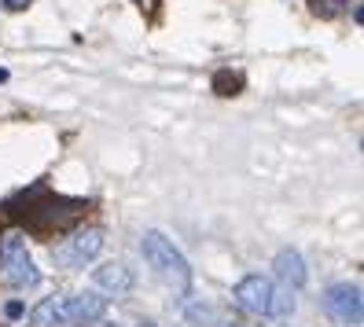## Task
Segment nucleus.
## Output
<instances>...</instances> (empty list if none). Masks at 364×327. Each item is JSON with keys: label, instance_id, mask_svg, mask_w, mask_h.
<instances>
[{"label": "nucleus", "instance_id": "nucleus-1", "mask_svg": "<svg viewBox=\"0 0 364 327\" xmlns=\"http://www.w3.org/2000/svg\"><path fill=\"white\" fill-rule=\"evenodd\" d=\"M232 301L235 309L247 316H265V320H287L294 313V291L276 287V279L250 272L232 287Z\"/></svg>", "mask_w": 364, "mask_h": 327}, {"label": "nucleus", "instance_id": "nucleus-2", "mask_svg": "<svg viewBox=\"0 0 364 327\" xmlns=\"http://www.w3.org/2000/svg\"><path fill=\"white\" fill-rule=\"evenodd\" d=\"M140 254L147 261V269H151L162 283L173 294H191V265H188V257L173 247V239H166L162 232H144L140 239Z\"/></svg>", "mask_w": 364, "mask_h": 327}, {"label": "nucleus", "instance_id": "nucleus-3", "mask_svg": "<svg viewBox=\"0 0 364 327\" xmlns=\"http://www.w3.org/2000/svg\"><path fill=\"white\" fill-rule=\"evenodd\" d=\"M0 265H4V276L11 287H33V283L41 279L33 257L26 250V239L18 232H8L4 239H0Z\"/></svg>", "mask_w": 364, "mask_h": 327}, {"label": "nucleus", "instance_id": "nucleus-4", "mask_svg": "<svg viewBox=\"0 0 364 327\" xmlns=\"http://www.w3.org/2000/svg\"><path fill=\"white\" fill-rule=\"evenodd\" d=\"M320 305H324V313H328L335 323L357 327L360 316H364V298H360L357 283H331V287L324 291V298H320Z\"/></svg>", "mask_w": 364, "mask_h": 327}, {"label": "nucleus", "instance_id": "nucleus-5", "mask_svg": "<svg viewBox=\"0 0 364 327\" xmlns=\"http://www.w3.org/2000/svg\"><path fill=\"white\" fill-rule=\"evenodd\" d=\"M103 247V228H85V232H74L67 243L59 247V261L67 269H81L85 261H92Z\"/></svg>", "mask_w": 364, "mask_h": 327}, {"label": "nucleus", "instance_id": "nucleus-6", "mask_svg": "<svg viewBox=\"0 0 364 327\" xmlns=\"http://www.w3.org/2000/svg\"><path fill=\"white\" fill-rule=\"evenodd\" d=\"M107 316V298H100L96 291L85 294H70V309H67V327H92Z\"/></svg>", "mask_w": 364, "mask_h": 327}, {"label": "nucleus", "instance_id": "nucleus-7", "mask_svg": "<svg viewBox=\"0 0 364 327\" xmlns=\"http://www.w3.org/2000/svg\"><path fill=\"white\" fill-rule=\"evenodd\" d=\"M133 272L122 265V261H103V265H96L92 269V287L96 291H103V294H129L133 291Z\"/></svg>", "mask_w": 364, "mask_h": 327}, {"label": "nucleus", "instance_id": "nucleus-8", "mask_svg": "<svg viewBox=\"0 0 364 327\" xmlns=\"http://www.w3.org/2000/svg\"><path fill=\"white\" fill-rule=\"evenodd\" d=\"M272 272H276V279H280L287 291H302L306 287V261H302L298 250H280L276 254Z\"/></svg>", "mask_w": 364, "mask_h": 327}, {"label": "nucleus", "instance_id": "nucleus-9", "mask_svg": "<svg viewBox=\"0 0 364 327\" xmlns=\"http://www.w3.org/2000/svg\"><path fill=\"white\" fill-rule=\"evenodd\" d=\"M67 309H70V294H52V298H41L33 305V327H67Z\"/></svg>", "mask_w": 364, "mask_h": 327}, {"label": "nucleus", "instance_id": "nucleus-10", "mask_svg": "<svg viewBox=\"0 0 364 327\" xmlns=\"http://www.w3.org/2000/svg\"><path fill=\"white\" fill-rule=\"evenodd\" d=\"M4 8H11V11H26L30 8V0H0Z\"/></svg>", "mask_w": 364, "mask_h": 327}, {"label": "nucleus", "instance_id": "nucleus-11", "mask_svg": "<svg viewBox=\"0 0 364 327\" xmlns=\"http://www.w3.org/2000/svg\"><path fill=\"white\" fill-rule=\"evenodd\" d=\"M221 327H247V323H240V320H225Z\"/></svg>", "mask_w": 364, "mask_h": 327}]
</instances>
